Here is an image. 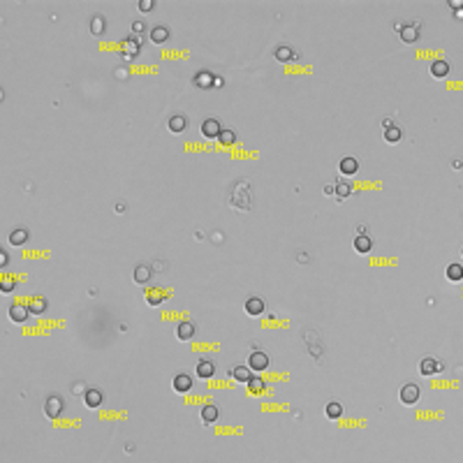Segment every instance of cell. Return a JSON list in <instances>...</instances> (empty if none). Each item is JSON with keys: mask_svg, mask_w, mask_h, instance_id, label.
Listing matches in <instances>:
<instances>
[{"mask_svg": "<svg viewBox=\"0 0 463 463\" xmlns=\"http://www.w3.org/2000/svg\"><path fill=\"white\" fill-rule=\"evenodd\" d=\"M419 387L415 385V382H408V385L401 387V403H405V405H412V403L419 401Z\"/></svg>", "mask_w": 463, "mask_h": 463, "instance_id": "cell-1", "label": "cell"}, {"mask_svg": "<svg viewBox=\"0 0 463 463\" xmlns=\"http://www.w3.org/2000/svg\"><path fill=\"white\" fill-rule=\"evenodd\" d=\"M440 371H442V364H440L436 357H424L419 361V373L421 375H436V373H440Z\"/></svg>", "mask_w": 463, "mask_h": 463, "instance_id": "cell-2", "label": "cell"}, {"mask_svg": "<svg viewBox=\"0 0 463 463\" xmlns=\"http://www.w3.org/2000/svg\"><path fill=\"white\" fill-rule=\"evenodd\" d=\"M220 132H222V125H220L216 118H206V121L201 123V134H204V137H209V139H218Z\"/></svg>", "mask_w": 463, "mask_h": 463, "instance_id": "cell-3", "label": "cell"}, {"mask_svg": "<svg viewBox=\"0 0 463 463\" xmlns=\"http://www.w3.org/2000/svg\"><path fill=\"white\" fill-rule=\"evenodd\" d=\"M248 366H250V371H266V366H269V354H266V352H250Z\"/></svg>", "mask_w": 463, "mask_h": 463, "instance_id": "cell-4", "label": "cell"}, {"mask_svg": "<svg viewBox=\"0 0 463 463\" xmlns=\"http://www.w3.org/2000/svg\"><path fill=\"white\" fill-rule=\"evenodd\" d=\"M61 410H63V398L61 396H49V398H46V405H44L46 417H49V419H56V417L61 415Z\"/></svg>", "mask_w": 463, "mask_h": 463, "instance_id": "cell-5", "label": "cell"}, {"mask_svg": "<svg viewBox=\"0 0 463 463\" xmlns=\"http://www.w3.org/2000/svg\"><path fill=\"white\" fill-rule=\"evenodd\" d=\"M102 392L100 389H95V387H90V389H86V394H84V403H86V408H100L102 405Z\"/></svg>", "mask_w": 463, "mask_h": 463, "instance_id": "cell-6", "label": "cell"}, {"mask_svg": "<svg viewBox=\"0 0 463 463\" xmlns=\"http://www.w3.org/2000/svg\"><path fill=\"white\" fill-rule=\"evenodd\" d=\"M172 387H174L178 394H185L193 389V377L185 375V373H178V375H174V382H172Z\"/></svg>", "mask_w": 463, "mask_h": 463, "instance_id": "cell-7", "label": "cell"}, {"mask_svg": "<svg viewBox=\"0 0 463 463\" xmlns=\"http://www.w3.org/2000/svg\"><path fill=\"white\" fill-rule=\"evenodd\" d=\"M245 313L257 317V315L264 313V301L260 297H248L245 299Z\"/></svg>", "mask_w": 463, "mask_h": 463, "instance_id": "cell-8", "label": "cell"}, {"mask_svg": "<svg viewBox=\"0 0 463 463\" xmlns=\"http://www.w3.org/2000/svg\"><path fill=\"white\" fill-rule=\"evenodd\" d=\"M167 128L174 132V134H178V132H183L185 128H188V118H185V116H181V114H174L169 121H167Z\"/></svg>", "mask_w": 463, "mask_h": 463, "instance_id": "cell-9", "label": "cell"}, {"mask_svg": "<svg viewBox=\"0 0 463 463\" xmlns=\"http://www.w3.org/2000/svg\"><path fill=\"white\" fill-rule=\"evenodd\" d=\"M431 74L436 79H445L447 74H449V63L442 61V58H438V61L431 63Z\"/></svg>", "mask_w": 463, "mask_h": 463, "instance_id": "cell-10", "label": "cell"}, {"mask_svg": "<svg viewBox=\"0 0 463 463\" xmlns=\"http://www.w3.org/2000/svg\"><path fill=\"white\" fill-rule=\"evenodd\" d=\"M232 377H234L236 382H250L253 380V371H250V366H234L232 368Z\"/></svg>", "mask_w": 463, "mask_h": 463, "instance_id": "cell-11", "label": "cell"}, {"mask_svg": "<svg viewBox=\"0 0 463 463\" xmlns=\"http://www.w3.org/2000/svg\"><path fill=\"white\" fill-rule=\"evenodd\" d=\"M218 408L216 405H204L201 408V412H199V417H201V421L204 424H213V421H218Z\"/></svg>", "mask_w": 463, "mask_h": 463, "instance_id": "cell-12", "label": "cell"}, {"mask_svg": "<svg viewBox=\"0 0 463 463\" xmlns=\"http://www.w3.org/2000/svg\"><path fill=\"white\" fill-rule=\"evenodd\" d=\"M371 248H373V239H371V236L359 234L357 239H354V250H357V253H368Z\"/></svg>", "mask_w": 463, "mask_h": 463, "instance_id": "cell-13", "label": "cell"}, {"mask_svg": "<svg viewBox=\"0 0 463 463\" xmlns=\"http://www.w3.org/2000/svg\"><path fill=\"white\" fill-rule=\"evenodd\" d=\"M216 373V366H213V361H209V359H201L199 364H197V375L204 380V377H211Z\"/></svg>", "mask_w": 463, "mask_h": 463, "instance_id": "cell-14", "label": "cell"}, {"mask_svg": "<svg viewBox=\"0 0 463 463\" xmlns=\"http://www.w3.org/2000/svg\"><path fill=\"white\" fill-rule=\"evenodd\" d=\"M176 336H178L181 341L193 338V336H195V324L193 322H181V324H178V329H176Z\"/></svg>", "mask_w": 463, "mask_h": 463, "instance_id": "cell-15", "label": "cell"}, {"mask_svg": "<svg viewBox=\"0 0 463 463\" xmlns=\"http://www.w3.org/2000/svg\"><path fill=\"white\" fill-rule=\"evenodd\" d=\"M447 278L452 280V283H459V280H463V264L454 262L447 266Z\"/></svg>", "mask_w": 463, "mask_h": 463, "instance_id": "cell-16", "label": "cell"}, {"mask_svg": "<svg viewBox=\"0 0 463 463\" xmlns=\"http://www.w3.org/2000/svg\"><path fill=\"white\" fill-rule=\"evenodd\" d=\"M9 317L14 320V322H23L28 317V308L26 306H19V304H14V306L9 308Z\"/></svg>", "mask_w": 463, "mask_h": 463, "instance_id": "cell-17", "label": "cell"}, {"mask_svg": "<svg viewBox=\"0 0 463 463\" xmlns=\"http://www.w3.org/2000/svg\"><path fill=\"white\" fill-rule=\"evenodd\" d=\"M169 37V30H167V26H155L153 30H151V40L155 44H162Z\"/></svg>", "mask_w": 463, "mask_h": 463, "instance_id": "cell-18", "label": "cell"}, {"mask_svg": "<svg viewBox=\"0 0 463 463\" xmlns=\"http://www.w3.org/2000/svg\"><path fill=\"white\" fill-rule=\"evenodd\" d=\"M359 169V162L354 160V157H343L341 160V172L343 174H354Z\"/></svg>", "mask_w": 463, "mask_h": 463, "instance_id": "cell-19", "label": "cell"}, {"mask_svg": "<svg viewBox=\"0 0 463 463\" xmlns=\"http://www.w3.org/2000/svg\"><path fill=\"white\" fill-rule=\"evenodd\" d=\"M149 278H151V269L146 264L134 266V280H137V283H149Z\"/></svg>", "mask_w": 463, "mask_h": 463, "instance_id": "cell-20", "label": "cell"}, {"mask_svg": "<svg viewBox=\"0 0 463 463\" xmlns=\"http://www.w3.org/2000/svg\"><path fill=\"white\" fill-rule=\"evenodd\" d=\"M343 415V405L338 401H331V403H327V417L329 419H338Z\"/></svg>", "mask_w": 463, "mask_h": 463, "instance_id": "cell-21", "label": "cell"}, {"mask_svg": "<svg viewBox=\"0 0 463 463\" xmlns=\"http://www.w3.org/2000/svg\"><path fill=\"white\" fill-rule=\"evenodd\" d=\"M26 241H28V232H26V229H14V232L9 234V243L21 245V243H26Z\"/></svg>", "mask_w": 463, "mask_h": 463, "instance_id": "cell-22", "label": "cell"}, {"mask_svg": "<svg viewBox=\"0 0 463 463\" xmlns=\"http://www.w3.org/2000/svg\"><path fill=\"white\" fill-rule=\"evenodd\" d=\"M385 141H389V144H396V141H401V130H398L396 125H389V128H385Z\"/></svg>", "mask_w": 463, "mask_h": 463, "instance_id": "cell-23", "label": "cell"}, {"mask_svg": "<svg viewBox=\"0 0 463 463\" xmlns=\"http://www.w3.org/2000/svg\"><path fill=\"white\" fill-rule=\"evenodd\" d=\"M417 33H419V28H417V23H415V26H405V28H401V37L405 40V42H415V40H417Z\"/></svg>", "mask_w": 463, "mask_h": 463, "instance_id": "cell-24", "label": "cell"}, {"mask_svg": "<svg viewBox=\"0 0 463 463\" xmlns=\"http://www.w3.org/2000/svg\"><path fill=\"white\" fill-rule=\"evenodd\" d=\"M90 33H93V35H102V33H105V19L93 17V21H90Z\"/></svg>", "mask_w": 463, "mask_h": 463, "instance_id": "cell-25", "label": "cell"}, {"mask_svg": "<svg viewBox=\"0 0 463 463\" xmlns=\"http://www.w3.org/2000/svg\"><path fill=\"white\" fill-rule=\"evenodd\" d=\"M336 195H338L341 199L350 197V195H352V185L345 183V181H338V183H336Z\"/></svg>", "mask_w": 463, "mask_h": 463, "instance_id": "cell-26", "label": "cell"}, {"mask_svg": "<svg viewBox=\"0 0 463 463\" xmlns=\"http://www.w3.org/2000/svg\"><path fill=\"white\" fill-rule=\"evenodd\" d=\"M218 139H220V144H222V146H232V144L236 141V134L232 130H222Z\"/></svg>", "mask_w": 463, "mask_h": 463, "instance_id": "cell-27", "label": "cell"}, {"mask_svg": "<svg viewBox=\"0 0 463 463\" xmlns=\"http://www.w3.org/2000/svg\"><path fill=\"white\" fill-rule=\"evenodd\" d=\"M162 299H165V297H162V289H153V292H149V294H146V301H149L151 306H157Z\"/></svg>", "mask_w": 463, "mask_h": 463, "instance_id": "cell-28", "label": "cell"}, {"mask_svg": "<svg viewBox=\"0 0 463 463\" xmlns=\"http://www.w3.org/2000/svg\"><path fill=\"white\" fill-rule=\"evenodd\" d=\"M276 58H278V61H289V58H292V49H289V46H278V49H276Z\"/></svg>", "mask_w": 463, "mask_h": 463, "instance_id": "cell-29", "label": "cell"}, {"mask_svg": "<svg viewBox=\"0 0 463 463\" xmlns=\"http://www.w3.org/2000/svg\"><path fill=\"white\" fill-rule=\"evenodd\" d=\"M211 81H213V79H211L209 72H199V74L195 77V84H197V86H209Z\"/></svg>", "mask_w": 463, "mask_h": 463, "instance_id": "cell-30", "label": "cell"}, {"mask_svg": "<svg viewBox=\"0 0 463 463\" xmlns=\"http://www.w3.org/2000/svg\"><path fill=\"white\" fill-rule=\"evenodd\" d=\"M44 308H46V304H44L42 299L33 297V301H30V310H33V313H42Z\"/></svg>", "mask_w": 463, "mask_h": 463, "instance_id": "cell-31", "label": "cell"}, {"mask_svg": "<svg viewBox=\"0 0 463 463\" xmlns=\"http://www.w3.org/2000/svg\"><path fill=\"white\" fill-rule=\"evenodd\" d=\"M125 51H128V58L137 56V53H139V44H137V40H132V42L125 44Z\"/></svg>", "mask_w": 463, "mask_h": 463, "instance_id": "cell-32", "label": "cell"}, {"mask_svg": "<svg viewBox=\"0 0 463 463\" xmlns=\"http://www.w3.org/2000/svg\"><path fill=\"white\" fill-rule=\"evenodd\" d=\"M0 289H2V292H12V289H14V280H12V278H2Z\"/></svg>", "mask_w": 463, "mask_h": 463, "instance_id": "cell-33", "label": "cell"}, {"mask_svg": "<svg viewBox=\"0 0 463 463\" xmlns=\"http://www.w3.org/2000/svg\"><path fill=\"white\" fill-rule=\"evenodd\" d=\"M139 9H141V12H151V9H153V0H141Z\"/></svg>", "mask_w": 463, "mask_h": 463, "instance_id": "cell-34", "label": "cell"}, {"mask_svg": "<svg viewBox=\"0 0 463 463\" xmlns=\"http://www.w3.org/2000/svg\"><path fill=\"white\" fill-rule=\"evenodd\" d=\"M248 385H250V387H253V389H262V380H255V377H253V380H250V382H248Z\"/></svg>", "mask_w": 463, "mask_h": 463, "instance_id": "cell-35", "label": "cell"}, {"mask_svg": "<svg viewBox=\"0 0 463 463\" xmlns=\"http://www.w3.org/2000/svg\"><path fill=\"white\" fill-rule=\"evenodd\" d=\"M132 30H137V33L144 30V21H134V23H132Z\"/></svg>", "mask_w": 463, "mask_h": 463, "instance_id": "cell-36", "label": "cell"}, {"mask_svg": "<svg viewBox=\"0 0 463 463\" xmlns=\"http://www.w3.org/2000/svg\"><path fill=\"white\" fill-rule=\"evenodd\" d=\"M5 264H7V253L2 250V253H0V266H5Z\"/></svg>", "mask_w": 463, "mask_h": 463, "instance_id": "cell-37", "label": "cell"}, {"mask_svg": "<svg viewBox=\"0 0 463 463\" xmlns=\"http://www.w3.org/2000/svg\"><path fill=\"white\" fill-rule=\"evenodd\" d=\"M456 17H459V19H463V9H461V12H456Z\"/></svg>", "mask_w": 463, "mask_h": 463, "instance_id": "cell-38", "label": "cell"}, {"mask_svg": "<svg viewBox=\"0 0 463 463\" xmlns=\"http://www.w3.org/2000/svg\"><path fill=\"white\" fill-rule=\"evenodd\" d=\"M461 255H463V248H461Z\"/></svg>", "mask_w": 463, "mask_h": 463, "instance_id": "cell-39", "label": "cell"}]
</instances>
